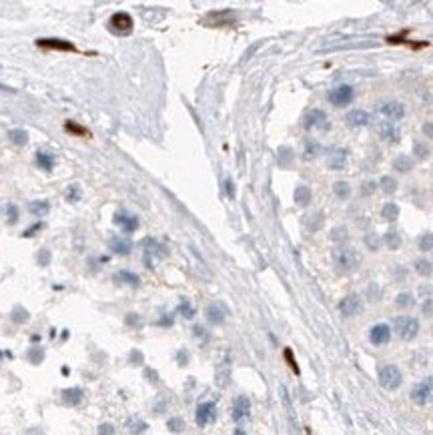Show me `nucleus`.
I'll use <instances>...</instances> for the list:
<instances>
[{"mask_svg": "<svg viewBox=\"0 0 433 435\" xmlns=\"http://www.w3.org/2000/svg\"><path fill=\"white\" fill-rule=\"evenodd\" d=\"M195 419H197L198 427H207L209 423H213L217 419V405L215 401H205L197 407V413H195Z\"/></svg>", "mask_w": 433, "mask_h": 435, "instance_id": "6", "label": "nucleus"}, {"mask_svg": "<svg viewBox=\"0 0 433 435\" xmlns=\"http://www.w3.org/2000/svg\"><path fill=\"white\" fill-rule=\"evenodd\" d=\"M8 139L16 145V147H24L28 143V132L24 128H12L8 130Z\"/></svg>", "mask_w": 433, "mask_h": 435, "instance_id": "26", "label": "nucleus"}, {"mask_svg": "<svg viewBox=\"0 0 433 435\" xmlns=\"http://www.w3.org/2000/svg\"><path fill=\"white\" fill-rule=\"evenodd\" d=\"M37 164H39L44 173H52V171H54V164H56V157L50 155V153L39 151V153H37Z\"/></svg>", "mask_w": 433, "mask_h": 435, "instance_id": "22", "label": "nucleus"}, {"mask_svg": "<svg viewBox=\"0 0 433 435\" xmlns=\"http://www.w3.org/2000/svg\"><path fill=\"white\" fill-rule=\"evenodd\" d=\"M345 160H347V151L345 149H333L329 153V157H327V164L331 169H343Z\"/></svg>", "mask_w": 433, "mask_h": 435, "instance_id": "21", "label": "nucleus"}, {"mask_svg": "<svg viewBox=\"0 0 433 435\" xmlns=\"http://www.w3.org/2000/svg\"><path fill=\"white\" fill-rule=\"evenodd\" d=\"M217 385L219 387H227L229 385V379H231V365L229 363H223L217 367Z\"/></svg>", "mask_w": 433, "mask_h": 435, "instance_id": "24", "label": "nucleus"}, {"mask_svg": "<svg viewBox=\"0 0 433 435\" xmlns=\"http://www.w3.org/2000/svg\"><path fill=\"white\" fill-rule=\"evenodd\" d=\"M26 359H28L32 365H40L42 359H44V349H42V347H32V349H28Z\"/></svg>", "mask_w": 433, "mask_h": 435, "instance_id": "34", "label": "nucleus"}, {"mask_svg": "<svg viewBox=\"0 0 433 435\" xmlns=\"http://www.w3.org/2000/svg\"><path fill=\"white\" fill-rule=\"evenodd\" d=\"M109 30L111 32H115L118 37H124V35H130L132 32V26H135V22H132V16L128 14V12H115L111 18H109Z\"/></svg>", "mask_w": 433, "mask_h": 435, "instance_id": "2", "label": "nucleus"}, {"mask_svg": "<svg viewBox=\"0 0 433 435\" xmlns=\"http://www.w3.org/2000/svg\"><path fill=\"white\" fill-rule=\"evenodd\" d=\"M389 339H391V329H389V325L377 323L375 327H371V331H369V341H371L373 345H385V343H389Z\"/></svg>", "mask_w": 433, "mask_h": 435, "instance_id": "12", "label": "nucleus"}, {"mask_svg": "<svg viewBox=\"0 0 433 435\" xmlns=\"http://www.w3.org/2000/svg\"><path fill=\"white\" fill-rule=\"evenodd\" d=\"M28 319V311H24L22 307H16L14 311H12V321L14 323H24Z\"/></svg>", "mask_w": 433, "mask_h": 435, "instance_id": "44", "label": "nucleus"}, {"mask_svg": "<svg viewBox=\"0 0 433 435\" xmlns=\"http://www.w3.org/2000/svg\"><path fill=\"white\" fill-rule=\"evenodd\" d=\"M145 377H149L153 383H157V381H158V375L155 373V371H153V369H149V367L145 369Z\"/></svg>", "mask_w": 433, "mask_h": 435, "instance_id": "53", "label": "nucleus"}, {"mask_svg": "<svg viewBox=\"0 0 433 435\" xmlns=\"http://www.w3.org/2000/svg\"><path fill=\"white\" fill-rule=\"evenodd\" d=\"M415 271H417L421 277H429V275L433 273L431 261H427V259H419V261H415Z\"/></svg>", "mask_w": 433, "mask_h": 435, "instance_id": "29", "label": "nucleus"}, {"mask_svg": "<svg viewBox=\"0 0 433 435\" xmlns=\"http://www.w3.org/2000/svg\"><path fill=\"white\" fill-rule=\"evenodd\" d=\"M130 361H132V363H143V355H141V351H132Z\"/></svg>", "mask_w": 433, "mask_h": 435, "instance_id": "60", "label": "nucleus"}, {"mask_svg": "<svg viewBox=\"0 0 433 435\" xmlns=\"http://www.w3.org/2000/svg\"><path fill=\"white\" fill-rule=\"evenodd\" d=\"M48 211H50V203L48 200H35L30 205V213L37 215V217H44Z\"/></svg>", "mask_w": 433, "mask_h": 435, "instance_id": "30", "label": "nucleus"}, {"mask_svg": "<svg viewBox=\"0 0 433 435\" xmlns=\"http://www.w3.org/2000/svg\"><path fill=\"white\" fill-rule=\"evenodd\" d=\"M113 221H115L117 227L122 229V233H135L139 229V217L132 215V213H128V211H118V213H115Z\"/></svg>", "mask_w": 433, "mask_h": 435, "instance_id": "8", "label": "nucleus"}, {"mask_svg": "<svg viewBox=\"0 0 433 435\" xmlns=\"http://www.w3.org/2000/svg\"><path fill=\"white\" fill-rule=\"evenodd\" d=\"M39 263L40 265H48V263H50V251H46V249H42V251H40Z\"/></svg>", "mask_w": 433, "mask_h": 435, "instance_id": "49", "label": "nucleus"}, {"mask_svg": "<svg viewBox=\"0 0 433 435\" xmlns=\"http://www.w3.org/2000/svg\"><path fill=\"white\" fill-rule=\"evenodd\" d=\"M365 245H367L371 251H377V249H379V239H377V235H367V237H365Z\"/></svg>", "mask_w": 433, "mask_h": 435, "instance_id": "47", "label": "nucleus"}, {"mask_svg": "<svg viewBox=\"0 0 433 435\" xmlns=\"http://www.w3.org/2000/svg\"><path fill=\"white\" fill-rule=\"evenodd\" d=\"M115 283L118 285H130V287H139L141 285V277L137 273H130V271H118L115 275Z\"/></svg>", "mask_w": 433, "mask_h": 435, "instance_id": "23", "label": "nucleus"}, {"mask_svg": "<svg viewBox=\"0 0 433 435\" xmlns=\"http://www.w3.org/2000/svg\"><path fill=\"white\" fill-rule=\"evenodd\" d=\"M317 153H319V145H317L315 141H307L305 143V158L317 157Z\"/></svg>", "mask_w": 433, "mask_h": 435, "instance_id": "43", "label": "nucleus"}, {"mask_svg": "<svg viewBox=\"0 0 433 435\" xmlns=\"http://www.w3.org/2000/svg\"><path fill=\"white\" fill-rule=\"evenodd\" d=\"M109 247L117 255H128L132 251V241L128 237H111L109 239Z\"/></svg>", "mask_w": 433, "mask_h": 435, "instance_id": "18", "label": "nucleus"}, {"mask_svg": "<svg viewBox=\"0 0 433 435\" xmlns=\"http://www.w3.org/2000/svg\"><path fill=\"white\" fill-rule=\"evenodd\" d=\"M411 399L417 403V405H427V403H433V379H423L421 383H417L413 389H411Z\"/></svg>", "mask_w": 433, "mask_h": 435, "instance_id": "5", "label": "nucleus"}, {"mask_svg": "<svg viewBox=\"0 0 433 435\" xmlns=\"http://www.w3.org/2000/svg\"><path fill=\"white\" fill-rule=\"evenodd\" d=\"M205 315H207V321H209V323L221 325V323L225 321V317H227V309H225L221 303H211V305L207 307Z\"/></svg>", "mask_w": 433, "mask_h": 435, "instance_id": "17", "label": "nucleus"}, {"mask_svg": "<svg viewBox=\"0 0 433 435\" xmlns=\"http://www.w3.org/2000/svg\"><path fill=\"white\" fill-rule=\"evenodd\" d=\"M325 122H327V115L319 109H311L303 119V126L305 128H321Z\"/></svg>", "mask_w": 433, "mask_h": 435, "instance_id": "16", "label": "nucleus"}, {"mask_svg": "<svg viewBox=\"0 0 433 435\" xmlns=\"http://www.w3.org/2000/svg\"><path fill=\"white\" fill-rule=\"evenodd\" d=\"M179 313L185 317V319H193V317H195V307L191 305V301L183 299L181 305H179Z\"/></svg>", "mask_w": 433, "mask_h": 435, "instance_id": "35", "label": "nucleus"}, {"mask_svg": "<svg viewBox=\"0 0 433 435\" xmlns=\"http://www.w3.org/2000/svg\"><path fill=\"white\" fill-rule=\"evenodd\" d=\"M233 435H247V433H245L243 429H235V433H233Z\"/></svg>", "mask_w": 433, "mask_h": 435, "instance_id": "61", "label": "nucleus"}, {"mask_svg": "<svg viewBox=\"0 0 433 435\" xmlns=\"http://www.w3.org/2000/svg\"><path fill=\"white\" fill-rule=\"evenodd\" d=\"M177 361H179V365H187V361H189V353H187L185 349H181V351H179V355H177Z\"/></svg>", "mask_w": 433, "mask_h": 435, "instance_id": "52", "label": "nucleus"}, {"mask_svg": "<svg viewBox=\"0 0 433 435\" xmlns=\"http://www.w3.org/2000/svg\"><path fill=\"white\" fill-rule=\"evenodd\" d=\"M233 419L235 421H243V419H247L249 415H251V401H249V397L245 395H239L235 397V401H233Z\"/></svg>", "mask_w": 433, "mask_h": 435, "instance_id": "14", "label": "nucleus"}, {"mask_svg": "<svg viewBox=\"0 0 433 435\" xmlns=\"http://www.w3.org/2000/svg\"><path fill=\"white\" fill-rule=\"evenodd\" d=\"M195 335H197V337H201V339H207V331H205L201 325H197V327H195Z\"/></svg>", "mask_w": 433, "mask_h": 435, "instance_id": "59", "label": "nucleus"}, {"mask_svg": "<svg viewBox=\"0 0 433 435\" xmlns=\"http://www.w3.org/2000/svg\"><path fill=\"white\" fill-rule=\"evenodd\" d=\"M393 169L397 171V173H409V171L413 169V158L407 157V155H399V157H395Z\"/></svg>", "mask_w": 433, "mask_h": 435, "instance_id": "27", "label": "nucleus"}, {"mask_svg": "<svg viewBox=\"0 0 433 435\" xmlns=\"http://www.w3.org/2000/svg\"><path fill=\"white\" fill-rule=\"evenodd\" d=\"M377 130H379V137H381L383 141H389V143H397V141H399V130H397V126L391 124V122H379Z\"/></svg>", "mask_w": 433, "mask_h": 435, "instance_id": "20", "label": "nucleus"}, {"mask_svg": "<svg viewBox=\"0 0 433 435\" xmlns=\"http://www.w3.org/2000/svg\"><path fill=\"white\" fill-rule=\"evenodd\" d=\"M166 427H169V431H173V433H179V431H183V427H185V421H183L181 417H171V419L166 421Z\"/></svg>", "mask_w": 433, "mask_h": 435, "instance_id": "37", "label": "nucleus"}, {"mask_svg": "<svg viewBox=\"0 0 433 435\" xmlns=\"http://www.w3.org/2000/svg\"><path fill=\"white\" fill-rule=\"evenodd\" d=\"M339 311L343 317H355L363 311V305H361V299L357 295H347L339 301Z\"/></svg>", "mask_w": 433, "mask_h": 435, "instance_id": "9", "label": "nucleus"}, {"mask_svg": "<svg viewBox=\"0 0 433 435\" xmlns=\"http://www.w3.org/2000/svg\"><path fill=\"white\" fill-rule=\"evenodd\" d=\"M381 215H383V219H387L389 223H393V221H397V217H399V207H397L395 203H387V205L383 207Z\"/></svg>", "mask_w": 433, "mask_h": 435, "instance_id": "31", "label": "nucleus"}, {"mask_svg": "<svg viewBox=\"0 0 433 435\" xmlns=\"http://www.w3.org/2000/svg\"><path fill=\"white\" fill-rule=\"evenodd\" d=\"M158 325H164V327H171L173 325V315H164L160 321H158Z\"/></svg>", "mask_w": 433, "mask_h": 435, "instance_id": "58", "label": "nucleus"}, {"mask_svg": "<svg viewBox=\"0 0 433 435\" xmlns=\"http://www.w3.org/2000/svg\"><path fill=\"white\" fill-rule=\"evenodd\" d=\"M128 429H130V433L132 435H139V433H143V431H147L149 425H147L143 419H139V417H130V419H128Z\"/></svg>", "mask_w": 433, "mask_h": 435, "instance_id": "28", "label": "nucleus"}, {"mask_svg": "<svg viewBox=\"0 0 433 435\" xmlns=\"http://www.w3.org/2000/svg\"><path fill=\"white\" fill-rule=\"evenodd\" d=\"M383 241H385V245H387L389 249H399V245H401V237H399L397 233H387Z\"/></svg>", "mask_w": 433, "mask_h": 435, "instance_id": "42", "label": "nucleus"}, {"mask_svg": "<svg viewBox=\"0 0 433 435\" xmlns=\"http://www.w3.org/2000/svg\"><path fill=\"white\" fill-rule=\"evenodd\" d=\"M373 189H375V183L371 181V183H363V195H369V193H373Z\"/></svg>", "mask_w": 433, "mask_h": 435, "instance_id": "54", "label": "nucleus"}, {"mask_svg": "<svg viewBox=\"0 0 433 435\" xmlns=\"http://www.w3.org/2000/svg\"><path fill=\"white\" fill-rule=\"evenodd\" d=\"M64 128L71 132V135H79V137H88V130L86 128H82L79 126L77 122H73V120H66V124H64Z\"/></svg>", "mask_w": 433, "mask_h": 435, "instance_id": "36", "label": "nucleus"}, {"mask_svg": "<svg viewBox=\"0 0 433 435\" xmlns=\"http://www.w3.org/2000/svg\"><path fill=\"white\" fill-rule=\"evenodd\" d=\"M419 249H421V251H425V253H427V251H431L433 249V235L431 233H425V235H421V237H419Z\"/></svg>", "mask_w": 433, "mask_h": 435, "instance_id": "41", "label": "nucleus"}, {"mask_svg": "<svg viewBox=\"0 0 433 435\" xmlns=\"http://www.w3.org/2000/svg\"><path fill=\"white\" fill-rule=\"evenodd\" d=\"M401 381H403V375H401L397 365H381L379 367V383H381V387L393 391L401 385Z\"/></svg>", "mask_w": 433, "mask_h": 435, "instance_id": "3", "label": "nucleus"}, {"mask_svg": "<svg viewBox=\"0 0 433 435\" xmlns=\"http://www.w3.org/2000/svg\"><path fill=\"white\" fill-rule=\"evenodd\" d=\"M277 155H279L277 160H279V164H281V166H289V164L293 162V151H291L289 147H281Z\"/></svg>", "mask_w": 433, "mask_h": 435, "instance_id": "32", "label": "nucleus"}, {"mask_svg": "<svg viewBox=\"0 0 433 435\" xmlns=\"http://www.w3.org/2000/svg\"><path fill=\"white\" fill-rule=\"evenodd\" d=\"M6 217H8V223H12V225H14V223H18V217H20L18 207L10 203V205L6 207Z\"/></svg>", "mask_w": 433, "mask_h": 435, "instance_id": "39", "label": "nucleus"}, {"mask_svg": "<svg viewBox=\"0 0 433 435\" xmlns=\"http://www.w3.org/2000/svg\"><path fill=\"white\" fill-rule=\"evenodd\" d=\"M80 198V187L79 185H73V187H69V195H66V200L69 203H77Z\"/></svg>", "mask_w": 433, "mask_h": 435, "instance_id": "45", "label": "nucleus"}, {"mask_svg": "<svg viewBox=\"0 0 433 435\" xmlns=\"http://www.w3.org/2000/svg\"><path fill=\"white\" fill-rule=\"evenodd\" d=\"M395 333L403 341H413L419 333V321L415 317H397L395 319Z\"/></svg>", "mask_w": 433, "mask_h": 435, "instance_id": "1", "label": "nucleus"}, {"mask_svg": "<svg viewBox=\"0 0 433 435\" xmlns=\"http://www.w3.org/2000/svg\"><path fill=\"white\" fill-rule=\"evenodd\" d=\"M98 435H115V425L113 423H101L98 425Z\"/></svg>", "mask_w": 433, "mask_h": 435, "instance_id": "48", "label": "nucleus"}, {"mask_svg": "<svg viewBox=\"0 0 433 435\" xmlns=\"http://www.w3.org/2000/svg\"><path fill=\"white\" fill-rule=\"evenodd\" d=\"M60 401H62L64 405H71V407L80 405V403L84 401V391H82L80 387H69V389H62V391H60Z\"/></svg>", "mask_w": 433, "mask_h": 435, "instance_id": "15", "label": "nucleus"}, {"mask_svg": "<svg viewBox=\"0 0 433 435\" xmlns=\"http://www.w3.org/2000/svg\"><path fill=\"white\" fill-rule=\"evenodd\" d=\"M423 132H425V137L433 139V122H425L423 124Z\"/></svg>", "mask_w": 433, "mask_h": 435, "instance_id": "56", "label": "nucleus"}, {"mask_svg": "<svg viewBox=\"0 0 433 435\" xmlns=\"http://www.w3.org/2000/svg\"><path fill=\"white\" fill-rule=\"evenodd\" d=\"M333 259H335V265L343 271H351V269L361 265V253L355 249H339L333 255Z\"/></svg>", "mask_w": 433, "mask_h": 435, "instance_id": "4", "label": "nucleus"}, {"mask_svg": "<svg viewBox=\"0 0 433 435\" xmlns=\"http://www.w3.org/2000/svg\"><path fill=\"white\" fill-rule=\"evenodd\" d=\"M333 191H335V195L339 198H349V195H351V187H349V183H345V181H337V183L333 185Z\"/></svg>", "mask_w": 433, "mask_h": 435, "instance_id": "33", "label": "nucleus"}, {"mask_svg": "<svg viewBox=\"0 0 433 435\" xmlns=\"http://www.w3.org/2000/svg\"><path fill=\"white\" fill-rule=\"evenodd\" d=\"M293 198H295V203H297L299 207H307V205L311 203V189H309V187H303V185L297 187Z\"/></svg>", "mask_w": 433, "mask_h": 435, "instance_id": "25", "label": "nucleus"}, {"mask_svg": "<svg viewBox=\"0 0 433 435\" xmlns=\"http://www.w3.org/2000/svg\"><path fill=\"white\" fill-rule=\"evenodd\" d=\"M379 113L389 120H399L405 117V107L397 101H387L383 105H379Z\"/></svg>", "mask_w": 433, "mask_h": 435, "instance_id": "13", "label": "nucleus"}, {"mask_svg": "<svg viewBox=\"0 0 433 435\" xmlns=\"http://www.w3.org/2000/svg\"><path fill=\"white\" fill-rule=\"evenodd\" d=\"M40 48H46V50H62V52H77V46L69 40L62 39H39L37 40Z\"/></svg>", "mask_w": 433, "mask_h": 435, "instance_id": "11", "label": "nucleus"}, {"mask_svg": "<svg viewBox=\"0 0 433 435\" xmlns=\"http://www.w3.org/2000/svg\"><path fill=\"white\" fill-rule=\"evenodd\" d=\"M40 229H42V223H37V225H35L32 229L24 231V237H30V235H35V233H37V231H40Z\"/></svg>", "mask_w": 433, "mask_h": 435, "instance_id": "57", "label": "nucleus"}, {"mask_svg": "<svg viewBox=\"0 0 433 435\" xmlns=\"http://www.w3.org/2000/svg\"><path fill=\"white\" fill-rule=\"evenodd\" d=\"M145 265L147 267H153L155 263H153V259H160V257H164V247L155 241V239H145Z\"/></svg>", "mask_w": 433, "mask_h": 435, "instance_id": "10", "label": "nucleus"}, {"mask_svg": "<svg viewBox=\"0 0 433 435\" xmlns=\"http://www.w3.org/2000/svg\"><path fill=\"white\" fill-rule=\"evenodd\" d=\"M395 305L397 307H411L413 305V297L409 293H399L397 299H395Z\"/></svg>", "mask_w": 433, "mask_h": 435, "instance_id": "40", "label": "nucleus"}, {"mask_svg": "<svg viewBox=\"0 0 433 435\" xmlns=\"http://www.w3.org/2000/svg\"><path fill=\"white\" fill-rule=\"evenodd\" d=\"M381 189L385 193H395L397 191V181H395L393 177H383L381 179Z\"/></svg>", "mask_w": 433, "mask_h": 435, "instance_id": "38", "label": "nucleus"}, {"mask_svg": "<svg viewBox=\"0 0 433 435\" xmlns=\"http://www.w3.org/2000/svg\"><path fill=\"white\" fill-rule=\"evenodd\" d=\"M347 124H351V126H365V124H369L371 122V115L367 113V111H361V109H355L351 111L347 117Z\"/></svg>", "mask_w": 433, "mask_h": 435, "instance_id": "19", "label": "nucleus"}, {"mask_svg": "<svg viewBox=\"0 0 433 435\" xmlns=\"http://www.w3.org/2000/svg\"><path fill=\"white\" fill-rule=\"evenodd\" d=\"M225 193H227L231 198L235 197V185H233V181H231V179H227V181H225Z\"/></svg>", "mask_w": 433, "mask_h": 435, "instance_id": "50", "label": "nucleus"}, {"mask_svg": "<svg viewBox=\"0 0 433 435\" xmlns=\"http://www.w3.org/2000/svg\"><path fill=\"white\" fill-rule=\"evenodd\" d=\"M126 325H128V327H137V325H139V315H137V313L126 315Z\"/></svg>", "mask_w": 433, "mask_h": 435, "instance_id": "51", "label": "nucleus"}, {"mask_svg": "<svg viewBox=\"0 0 433 435\" xmlns=\"http://www.w3.org/2000/svg\"><path fill=\"white\" fill-rule=\"evenodd\" d=\"M285 359H287V363L291 365V369H293L295 373H299V365H297V361H295V357H293V351H291V349H285Z\"/></svg>", "mask_w": 433, "mask_h": 435, "instance_id": "46", "label": "nucleus"}, {"mask_svg": "<svg viewBox=\"0 0 433 435\" xmlns=\"http://www.w3.org/2000/svg\"><path fill=\"white\" fill-rule=\"evenodd\" d=\"M353 96H355V90H353V86H349V84L337 86V88H333V90L329 92V101H331V105H335V107H347V105H351Z\"/></svg>", "mask_w": 433, "mask_h": 435, "instance_id": "7", "label": "nucleus"}, {"mask_svg": "<svg viewBox=\"0 0 433 435\" xmlns=\"http://www.w3.org/2000/svg\"><path fill=\"white\" fill-rule=\"evenodd\" d=\"M415 153H417V155H419L421 158H425V157H427V153H429V151H427V149H425L423 145H415Z\"/></svg>", "mask_w": 433, "mask_h": 435, "instance_id": "55", "label": "nucleus"}]
</instances>
